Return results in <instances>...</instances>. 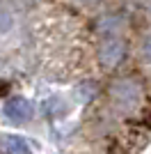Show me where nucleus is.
Returning <instances> with one entry per match:
<instances>
[{"instance_id":"nucleus-1","label":"nucleus","mask_w":151,"mask_h":154,"mask_svg":"<svg viewBox=\"0 0 151 154\" xmlns=\"http://www.w3.org/2000/svg\"><path fill=\"white\" fill-rule=\"evenodd\" d=\"M110 97L112 101L124 110H131L138 106L140 97H142V88H140L133 78H117L112 85H110Z\"/></svg>"},{"instance_id":"nucleus-2","label":"nucleus","mask_w":151,"mask_h":154,"mask_svg":"<svg viewBox=\"0 0 151 154\" xmlns=\"http://www.w3.org/2000/svg\"><path fill=\"white\" fill-rule=\"evenodd\" d=\"M124 53H126V46H124V42L117 39V37L103 39V44L99 46V60H101L103 67H108V69L117 67V64L124 60Z\"/></svg>"},{"instance_id":"nucleus-3","label":"nucleus","mask_w":151,"mask_h":154,"mask_svg":"<svg viewBox=\"0 0 151 154\" xmlns=\"http://www.w3.org/2000/svg\"><path fill=\"white\" fill-rule=\"evenodd\" d=\"M2 113L12 122H25L32 115V103L23 97H9L5 101V106H2Z\"/></svg>"},{"instance_id":"nucleus-4","label":"nucleus","mask_w":151,"mask_h":154,"mask_svg":"<svg viewBox=\"0 0 151 154\" xmlns=\"http://www.w3.org/2000/svg\"><path fill=\"white\" fill-rule=\"evenodd\" d=\"M0 149L5 154H32L30 145L28 140H23L21 136H2V140H0Z\"/></svg>"},{"instance_id":"nucleus-5","label":"nucleus","mask_w":151,"mask_h":154,"mask_svg":"<svg viewBox=\"0 0 151 154\" xmlns=\"http://www.w3.org/2000/svg\"><path fill=\"white\" fill-rule=\"evenodd\" d=\"M119 28H121V19L117 14H105L99 21V30L108 37H114V32H119Z\"/></svg>"},{"instance_id":"nucleus-6","label":"nucleus","mask_w":151,"mask_h":154,"mask_svg":"<svg viewBox=\"0 0 151 154\" xmlns=\"http://www.w3.org/2000/svg\"><path fill=\"white\" fill-rule=\"evenodd\" d=\"M44 108H46V113H48V115L60 117V115L64 113V110H67V106L62 103V99H57V97H55V99H48V101H46V106H44Z\"/></svg>"},{"instance_id":"nucleus-7","label":"nucleus","mask_w":151,"mask_h":154,"mask_svg":"<svg viewBox=\"0 0 151 154\" xmlns=\"http://www.w3.org/2000/svg\"><path fill=\"white\" fill-rule=\"evenodd\" d=\"M12 23H14L12 14L7 12V9H5L2 5H0V32H7L9 28H12Z\"/></svg>"},{"instance_id":"nucleus-8","label":"nucleus","mask_w":151,"mask_h":154,"mask_svg":"<svg viewBox=\"0 0 151 154\" xmlns=\"http://www.w3.org/2000/svg\"><path fill=\"white\" fill-rule=\"evenodd\" d=\"M142 58L151 64V32L147 35L144 39H142Z\"/></svg>"},{"instance_id":"nucleus-9","label":"nucleus","mask_w":151,"mask_h":154,"mask_svg":"<svg viewBox=\"0 0 151 154\" xmlns=\"http://www.w3.org/2000/svg\"><path fill=\"white\" fill-rule=\"evenodd\" d=\"M78 2H82V5H92V2H99V0H78Z\"/></svg>"},{"instance_id":"nucleus-10","label":"nucleus","mask_w":151,"mask_h":154,"mask_svg":"<svg viewBox=\"0 0 151 154\" xmlns=\"http://www.w3.org/2000/svg\"><path fill=\"white\" fill-rule=\"evenodd\" d=\"M5 92H7V85H5V83H0V94H5Z\"/></svg>"}]
</instances>
